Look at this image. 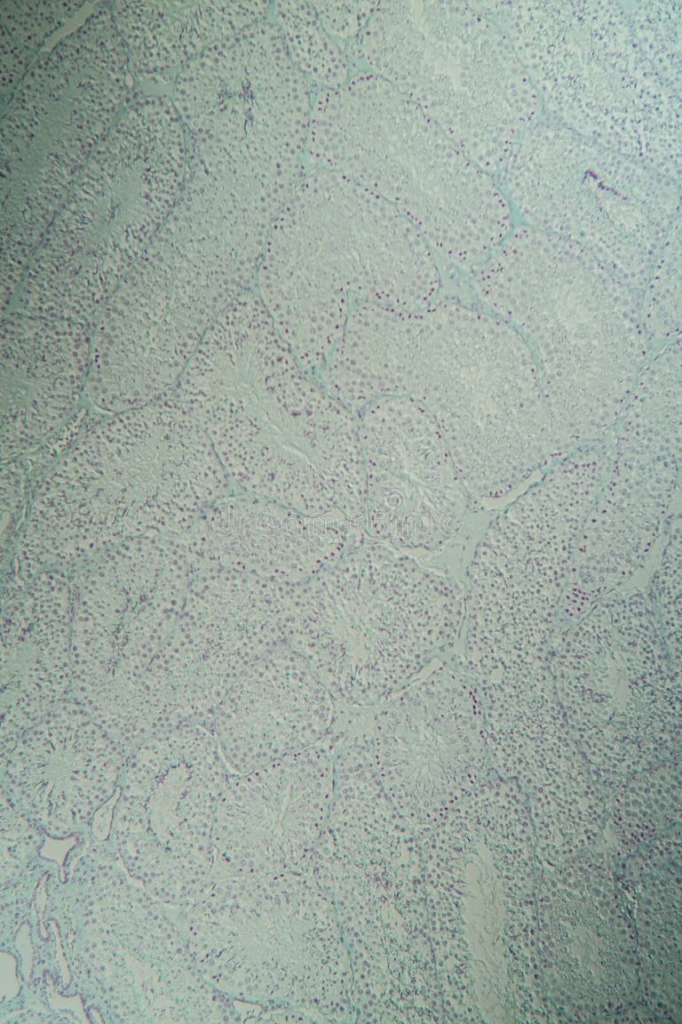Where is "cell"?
Listing matches in <instances>:
<instances>
[{"label":"cell","mask_w":682,"mask_h":1024,"mask_svg":"<svg viewBox=\"0 0 682 1024\" xmlns=\"http://www.w3.org/2000/svg\"><path fill=\"white\" fill-rule=\"evenodd\" d=\"M357 370L369 399L408 396L432 413L480 502L508 496L573 452L532 350L488 310L454 301L380 306L361 336Z\"/></svg>","instance_id":"1"},{"label":"cell","mask_w":682,"mask_h":1024,"mask_svg":"<svg viewBox=\"0 0 682 1024\" xmlns=\"http://www.w3.org/2000/svg\"><path fill=\"white\" fill-rule=\"evenodd\" d=\"M473 286L529 345L570 446L608 437L649 359L639 291L581 245L526 224L473 271Z\"/></svg>","instance_id":"2"},{"label":"cell","mask_w":682,"mask_h":1024,"mask_svg":"<svg viewBox=\"0 0 682 1024\" xmlns=\"http://www.w3.org/2000/svg\"><path fill=\"white\" fill-rule=\"evenodd\" d=\"M188 164V138L172 98L128 103L36 250L17 311L94 327L173 210Z\"/></svg>","instance_id":"3"},{"label":"cell","mask_w":682,"mask_h":1024,"mask_svg":"<svg viewBox=\"0 0 682 1024\" xmlns=\"http://www.w3.org/2000/svg\"><path fill=\"white\" fill-rule=\"evenodd\" d=\"M306 158L381 196L459 268L474 271L514 228L491 174L371 71L315 97Z\"/></svg>","instance_id":"4"},{"label":"cell","mask_w":682,"mask_h":1024,"mask_svg":"<svg viewBox=\"0 0 682 1024\" xmlns=\"http://www.w3.org/2000/svg\"><path fill=\"white\" fill-rule=\"evenodd\" d=\"M111 3L40 53L1 120V304L16 299L28 266L132 87Z\"/></svg>","instance_id":"5"},{"label":"cell","mask_w":682,"mask_h":1024,"mask_svg":"<svg viewBox=\"0 0 682 1024\" xmlns=\"http://www.w3.org/2000/svg\"><path fill=\"white\" fill-rule=\"evenodd\" d=\"M257 280L276 318L310 331L344 328L362 303L425 307L441 285L436 254L394 206L318 168L277 216Z\"/></svg>","instance_id":"6"},{"label":"cell","mask_w":682,"mask_h":1024,"mask_svg":"<svg viewBox=\"0 0 682 1024\" xmlns=\"http://www.w3.org/2000/svg\"><path fill=\"white\" fill-rule=\"evenodd\" d=\"M510 41L551 121L680 184L681 98L616 1L475 2Z\"/></svg>","instance_id":"7"},{"label":"cell","mask_w":682,"mask_h":1024,"mask_svg":"<svg viewBox=\"0 0 682 1024\" xmlns=\"http://www.w3.org/2000/svg\"><path fill=\"white\" fill-rule=\"evenodd\" d=\"M359 47L371 72L490 174L541 121V99L510 41L473 2H379Z\"/></svg>","instance_id":"8"},{"label":"cell","mask_w":682,"mask_h":1024,"mask_svg":"<svg viewBox=\"0 0 682 1024\" xmlns=\"http://www.w3.org/2000/svg\"><path fill=\"white\" fill-rule=\"evenodd\" d=\"M363 552L356 585L320 596L292 647L337 702L370 708L453 646L464 625L465 583L382 542Z\"/></svg>","instance_id":"9"},{"label":"cell","mask_w":682,"mask_h":1024,"mask_svg":"<svg viewBox=\"0 0 682 1024\" xmlns=\"http://www.w3.org/2000/svg\"><path fill=\"white\" fill-rule=\"evenodd\" d=\"M194 420L174 388L97 419L45 476L18 549L25 582L156 529L169 446Z\"/></svg>","instance_id":"10"},{"label":"cell","mask_w":682,"mask_h":1024,"mask_svg":"<svg viewBox=\"0 0 682 1024\" xmlns=\"http://www.w3.org/2000/svg\"><path fill=\"white\" fill-rule=\"evenodd\" d=\"M504 170L526 225L581 245L643 290L681 215L678 182L551 120L525 134Z\"/></svg>","instance_id":"11"},{"label":"cell","mask_w":682,"mask_h":1024,"mask_svg":"<svg viewBox=\"0 0 682 1024\" xmlns=\"http://www.w3.org/2000/svg\"><path fill=\"white\" fill-rule=\"evenodd\" d=\"M610 456L609 439L575 450L489 521L465 569L468 626L522 643L551 625Z\"/></svg>","instance_id":"12"},{"label":"cell","mask_w":682,"mask_h":1024,"mask_svg":"<svg viewBox=\"0 0 682 1024\" xmlns=\"http://www.w3.org/2000/svg\"><path fill=\"white\" fill-rule=\"evenodd\" d=\"M172 100L189 147L236 161L306 159L314 99L277 23L265 19L210 45L179 70Z\"/></svg>","instance_id":"13"},{"label":"cell","mask_w":682,"mask_h":1024,"mask_svg":"<svg viewBox=\"0 0 682 1024\" xmlns=\"http://www.w3.org/2000/svg\"><path fill=\"white\" fill-rule=\"evenodd\" d=\"M149 536L93 558L74 589L71 698L125 745L141 737L140 683L178 621L157 594Z\"/></svg>","instance_id":"14"},{"label":"cell","mask_w":682,"mask_h":1024,"mask_svg":"<svg viewBox=\"0 0 682 1024\" xmlns=\"http://www.w3.org/2000/svg\"><path fill=\"white\" fill-rule=\"evenodd\" d=\"M611 437L604 479L578 538L560 614L585 616L641 568L680 490L681 417L659 406L626 407Z\"/></svg>","instance_id":"15"},{"label":"cell","mask_w":682,"mask_h":1024,"mask_svg":"<svg viewBox=\"0 0 682 1024\" xmlns=\"http://www.w3.org/2000/svg\"><path fill=\"white\" fill-rule=\"evenodd\" d=\"M376 707L362 737L396 808L437 815L476 785L488 754L476 682L443 663Z\"/></svg>","instance_id":"16"},{"label":"cell","mask_w":682,"mask_h":1024,"mask_svg":"<svg viewBox=\"0 0 682 1024\" xmlns=\"http://www.w3.org/2000/svg\"><path fill=\"white\" fill-rule=\"evenodd\" d=\"M360 413L374 536L421 560L462 545L481 502L459 477L432 413L408 396L378 398Z\"/></svg>","instance_id":"17"},{"label":"cell","mask_w":682,"mask_h":1024,"mask_svg":"<svg viewBox=\"0 0 682 1024\" xmlns=\"http://www.w3.org/2000/svg\"><path fill=\"white\" fill-rule=\"evenodd\" d=\"M249 665L208 727L229 769L248 773L330 733L336 700L307 659L273 647Z\"/></svg>","instance_id":"18"},{"label":"cell","mask_w":682,"mask_h":1024,"mask_svg":"<svg viewBox=\"0 0 682 1024\" xmlns=\"http://www.w3.org/2000/svg\"><path fill=\"white\" fill-rule=\"evenodd\" d=\"M93 327L4 314L1 322V453L41 444L77 413L89 378Z\"/></svg>","instance_id":"19"},{"label":"cell","mask_w":682,"mask_h":1024,"mask_svg":"<svg viewBox=\"0 0 682 1024\" xmlns=\"http://www.w3.org/2000/svg\"><path fill=\"white\" fill-rule=\"evenodd\" d=\"M46 568L6 602L1 616V756L71 698L74 588Z\"/></svg>","instance_id":"20"},{"label":"cell","mask_w":682,"mask_h":1024,"mask_svg":"<svg viewBox=\"0 0 682 1024\" xmlns=\"http://www.w3.org/2000/svg\"><path fill=\"white\" fill-rule=\"evenodd\" d=\"M302 371L258 293L247 291L208 328L174 389L200 425L216 428Z\"/></svg>","instance_id":"21"},{"label":"cell","mask_w":682,"mask_h":1024,"mask_svg":"<svg viewBox=\"0 0 682 1024\" xmlns=\"http://www.w3.org/2000/svg\"><path fill=\"white\" fill-rule=\"evenodd\" d=\"M130 749L69 698L1 757L2 782L27 799L69 805L102 798L122 781Z\"/></svg>","instance_id":"22"},{"label":"cell","mask_w":682,"mask_h":1024,"mask_svg":"<svg viewBox=\"0 0 682 1024\" xmlns=\"http://www.w3.org/2000/svg\"><path fill=\"white\" fill-rule=\"evenodd\" d=\"M269 1H114L132 71L179 70L213 43L265 20Z\"/></svg>","instance_id":"23"},{"label":"cell","mask_w":682,"mask_h":1024,"mask_svg":"<svg viewBox=\"0 0 682 1024\" xmlns=\"http://www.w3.org/2000/svg\"><path fill=\"white\" fill-rule=\"evenodd\" d=\"M275 14L289 56L309 82L326 90L349 80L348 56L325 30L311 1L277 2Z\"/></svg>","instance_id":"24"},{"label":"cell","mask_w":682,"mask_h":1024,"mask_svg":"<svg viewBox=\"0 0 682 1024\" xmlns=\"http://www.w3.org/2000/svg\"><path fill=\"white\" fill-rule=\"evenodd\" d=\"M681 215L669 228L640 297V313L649 341L679 338L682 324Z\"/></svg>","instance_id":"25"},{"label":"cell","mask_w":682,"mask_h":1024,"mask_svg":"<svg viewBox=\"0 0 682 1024\" xmlns=\"http://www.w3.org/2000/svg\"><path fill=\"white\" fill-rule=\"evenodd\" d=\"M681 11V1H637L627 9L641 52L663 83L679 98Z\"/></svg>","instance_id":"26"},{"label":"cell","mask_w":682,"mask_h":1024,"mask_svg":"<svg viewBox=\"0 0 682 1024\" xmlns=\"http://www.w3.org/2000/svg\"><path fill=\"white\" fill-rule=\"evenodd\" d=\"M85 4L79 1H1V25L19 44L32 51Z\"/></svg>","instance_id":"27"},{"label":"cell","mask_w":682,"mask_h":1024,"mask_svg":"<svg viewBox=\"0 0 682 1024\" xmlns=\"http://www.w3.org/2000/svg\"><path fill=\"white\" fill-rule=\"evenodd\" d=\"M325 30L334 38H360L378 1H311Z\"/></svg>","instance_id":"28"},{"label":"cell","mask_w":682,"mask_h":1024,"mask_svg":"<svg viewBox=\"0 0 682 1024\" xmlns=\"http://www.w3.org/2000/svg\"><path fill=\"white\" fill-rule=\"evenodd\" d=\"M32 51L19 44L1 25V91L12 93L32 64Z\"/></svg>","instance_id":"29"}]
</instances>
